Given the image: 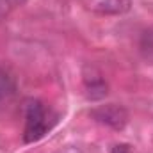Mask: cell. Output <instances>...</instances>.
Here are the masks:
<instances>
[{"label": "cell", "mask_w": 153, "mask_h": 153, "mask_svg": "<svg viewBox=\"0 0 153 153\" xmlns=\"http://www.w3.org/2000/svg\"><path fill=\"white\" fill-rule=\"evenodd\" d=\"M55 119L50 117V112L39 100H29L25 103V130H23V141L25 143H36L43 139Z\"/></svg>", "instance_id": "cell-1"}, {"label": "cell", "mask_w": 153, "mask_h": 153, "mask_svg": "<svg viewBox=\"0 0 153 153\" xmlns=\"http://www.w3.org/2000/svg\"><path fill=\"white\" fill-rule=\"evenodd\" d=\"M91 116L94 121L107 125L114 130H123L125 125L128 123V112L125 107L116 105V103H107V105H100L96 109L91 111Z\"/></svg>", "instance_id": "cell-2"}, {"label": "cell", "mask_w": 153, "mask_h": 153, "mask_svg": "<svg viewBox=\"0 0 153 153\" xmlns=\"http://www.w3.org/2000/svg\"><path fill=\"white\" fill-rule=\"evenodd\" d=\"M130 9V0H103L100 4V11L102 13H112L119 14Z\"/></svg>", "instance_id": "cell-3"}, {"label": "cell", "mask_w": 153, "mask_h": 153, "mask_svg": "<svg viewBox=\"0 0 153 153\" xmlns=\"http://www.w3.org/2000/svg\"><path fill=\"white\" fill-rule=\"evenodd\" d=\"M14 93V80L4 68H0V102Z\"/></svg>", "instance_id": "cell-4"}, {"label": "cell", "mask_w": 153, "mask_h": 153, "mask_svg": "<svg viewBox=\"0 0 153 153\" xmlns=\"http://www.w3.org/2000/svg\"><path fill=\"white\" fill-rule=\"evenodd\" d=\"M107 94V84L102 78H94L93 82H87V96L93 100L103 98Z\"/></svg>", "instance_id": "cell-5"}, {"label": "cell", "mask_w": 153, "mask_h": 153, "mask_svg": "<svg viewBox=\"0 0 153 153\" xmlns=\"http://www.w3.org/2000/svg\"><path fill=\"white\" fill-rule=\"evenodd\" d=\"M23 0H0V22L16 7V5H20Z\"/></svg>", "instance_id": "cell-6"}, {"label": "cell", "mask_w": 153, "mask_h": 153, "mask_svg": "<svg viewBox=\"0 0 153 153\" xmlns=\"http://www.w3.org/2000/svg\"><path fill=\"white\" fill-rule=\"evenodd\" d=\"M111 153H132V152H130L128 144H116V146H112Z\"/></svg>", "instance_id": "cell-7"}, {"label": "cell", "mask_w": 153, "mask_h": 153, "mask_svg": "<svg viewBox=\"0 0 153 153\" xmlns=\"http://www.w3.org/2000/svg\"><path fill=\"white\" fill-rule=\"evenodd\" d=\"M61 153H75V152H61Z\"/></svg>", "instance_id": "cell-8"}]
</instances>
